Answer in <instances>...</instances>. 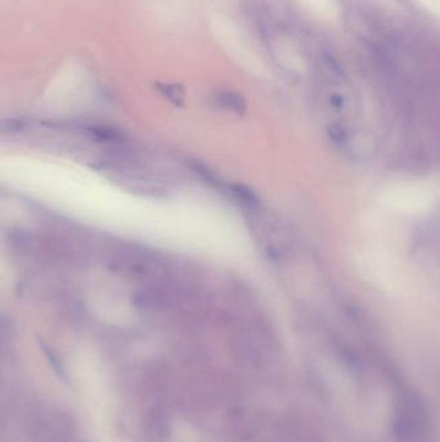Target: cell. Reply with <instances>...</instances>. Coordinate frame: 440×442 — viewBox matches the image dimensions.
Returning <instances> with one entry per match:
<instances>
[{
    "instance_id": "cell-6",
    "label": "cell",
    "mask_w": 440,
    "mask_h": 442,
    "mask_svg": "<svg viewBox=\"0 0 440 442\" xmlns=\"http://www.w3.org/2000/svg\"><path fill=\"white\" fill-rule=\"evenodd\" d=\"M331 102H332L334 108H341L343 104H344V100L341 98V96H338V95H333L332 98H331Z\"/></svg>"
},
{
    "instance_id": "cell-3",
    "label": "cell",
    "mask_w": 440,
    "mask_h": 442,
    "mask_svg": "<svg viewBox=\"0 0 440 442\" xmlns=\"http://www.w3.org/2000/svg\"><path fill=\"white\" fill-rule=\"evenodd\" d=\"M158 88H159L161 95H164L168 100H171L173 104H176V105L183 104V98H185V91H183V86L161 83V85H158Z\"/></svg>"
},
{
    "instance_id": "cell-4",
    "label": "cell",
    "mask_w": 440,
    "mask_h": 442,
    "mask_svg": "<svg viewBox=\"0 0 440 442\" xmlns=\"http://www.w3.org/2000/svg\"><path fill=\"white\" fill-rule=\"evenodd\" d=\"M328 133L331 136V139L336 142H344L346 140V131H345L344 127L338 126V124H333L329 127L328 130Z\"/></svg>"
},
{
    "instance_id": "cell-1",
    "label": "cell",
    "mask_w": 440,
    "mask_h": 442,
    "mask_svg": "<svg viewBox=\"0 0 440 442\" xmlns=\"http://www.w3.org/2000/svg\"><path fill=\"white\" fill-rule=\"evenodd\" d=\"M393 427L402 440H415L424 434L429 427V412L415 393H404L397 399Z\"/></svg>"
},
{
    "instance_id": "cell-5",
    "label": "cell",
    "mask_w": 440,
    "mask_h": 442,
    "mask_svg": "<svg viewBox=\"0 0 440 442\" xmlns=\"http://www.w3.org/2000/svg\"><path fill=\"white\" fill-rule=\"evenodd\" d=\"M92 132L96 135L97 137L100 139H114L117 136V132L113 130H108V129H105V127H101V129H92Z\"/></svg>"
},
{
    "instance_id": "cell-2",
    "label": "cell",
    "mask_w": 440,
    "mask_h": 442,
    "mask_svg": "<svg viewBox=\"0 0 440 442\" xmlns=\"http://www.w3.org/2000/svg\"><path fill=\"white\" fill-rule=\"evenodd\" d=\"M216 101L220 107L231 110L234 113H244L246 111V101L238 93L224 91L216 95Z\"/></svg>"
}]
</instances>
